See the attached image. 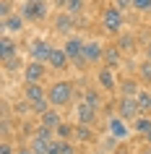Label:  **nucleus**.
<instances>
[{"mask_svg": "<svg viewBox=\"0 0 151 154\" xmlns=\"http://www.w3.org/2000/svg\"><path fill=\"white\" fill-rule=\"evenodd\" d=\"M47 154H60V138H57V136L47 144Z\"/></svg>", "mask_w": 151, "mask_h": 154, "instance_id": "obj_30", "label": "nucleus"}, {"mask_svg": "<svg viewBox=\"0 0 151 154\" xmlns=\"http://www.w3.org/2000/svg\"><path fill=\"white\" fill-rule=\"evenodd\" d=\"M50 68H55V71H68L71 68V57L65 52V47H52V55H50Z\"/></svg>", "mask_w": 151, "mask_h": 154, "instance_id": "obj_10", "label": "nucleus"}, {"mask_svg": "<svg viewBox=\"0 0 151 154\" xmlns=\"http://www.w3.org/2000/svg\"><path fill=\"white\" fill-rule=\"evenodd\" d=\"M133 37H130V34H122V37H120V39H117V47L120 50H133Z\"/></svg>", "mask_w": 151, "mask_h": 154, "instance_id": "obj_28", "label": "nucleus"}, {"mask_svg": "<svg viewBox=\"0 0 151 154\" xmlns=\"http://www.w3.org/2000/svg\"><path fill=\"white\" fill-rule=\"evenodd\" d=\"M141 154H151V144H149V146H146V149H143V152H141Z\"/></svg>", "mask_w": 151, "mask_h": 154, "instance_id": "obj_39", "label": "nucleus"}, {"mask_svg": "<svg viewBox=\"0 0 151 154\" xmlns=\"http://www.w3.org/2000/svg\"><path fill=\"white\" fill-rule=\"evenodd\" d=\"M24 24H26V18L21 13H11L8 18H3V32L5 34H21L24 32Z\"/></svg>", "mask_w": 151, "mask_h": 154, "instance_id": "obj_12", "label": "nucleus"}, {"mask_svg": "<svg viewBox=\"0 0 151 154\" xmlns=\"http://www.w3.org/2000/svg\"><path fill=\"white\" fill-rule=\"evenodd\" d=\"M99 21H102L104 26V32H110V34H120L122 32V11L117 8V5H107V8L102 11V16H99Z\"/></svg>", "mask_w": 151, "mask_h": 154, "instance_id": "obj_3", "label": "nucleus"}, {"mask_svg": "<svg viewBox=\"0 0 151 154\" xmlns=\"http://www.w3.org/2000/svg\"><path fill=\"white\" fill-rule=\"evenodd\" d=\"M55 29H57V32H63V34H68L73 29V13H68V11L60 13V16L55 18Z\"/></svg>", "mask_w": 151, "mask_h": 154, "instance_id": "obj_19", "label": "nucleus"}, {"mask_svg": "<svg viewBox=\"0 0 151 154\" xmlns=\"http://www.w3.org/2000/svg\"><path fill=\"white\" fill-rule=\"evenodd\" d=\"M0 55H3V60H8V57L18 55V47H16V42H13V34H3V42H0Z\"/></svg>", "mask_w": 151, "mask_h": 154, "instance_id": "obj_16", "label": "nucleus"}, {"mask_svg": "<svg viewBox=\"0 0 151 154\" xmlns=\"http://www.w3.org/2000/svg\"><path fill=\"white\" fill-rule=\"evenodd\" d=\"M29 105H32V102H29ZM29 105H18L16 110H18V112H21V115H26V112H29Z\"/></svg>", "mask_w": 151, "mask_h": 154, "instance_id": "obj_36", "label": "nucleus"}, {"mask_svg": "<svg viewBox=\"0 0 151 154\" xmlns=\"http://www.w3.org/2000/svg\"><path fill=\"white\" fill-rule=\"evenodd\" d=\"M55 136L60 138V141H71V136H76V128L68 125V123H60V125L55 128Z\"/></svg>", "mask_w": 151, "mask_h": 154, "instance_id": "obj_21", "label": "nucleus"}, {"mask_svg": "<svg viewBox=\"0 0 151 154\" xmlns=\"http://www.w3.org/2000/svg\"><path fill=\"white\" fill-rule=\"evenodd\" d=\"M65 11L73 13V16H78L81 11H83V0H65Z\"/></svg>", "mask_w": 151, "mask_h": 154, "instance_id": "obj_27", "label": "nucleus"}, {"mask_svg": "<svg viewBox=\"0 0 151 154\" xmlns=\"http://www.w3.org/2000/svg\"><path fill=\"white\" fill-rule=\"evenodd\" d=\"M146 60H151V42L146 45Z\"/></svg>", "mask_w": 151, "mask_h": 154, "instance_id": "obj_37", "label": "nucleus"}, {"mask_svg": "<svg viewBox=\"0 0 151 154\" xmlns=\"http://www.w3.org/2000/svg\"><path fill=\"white\" fill-rule=\"evenodd\" d=\"M13 11H11V0H3V5H0V16L3 18H8Z\"/></svg>", "mask_w": 151, "mask_h": 154, "instance_id": "obj_33", "label": "nucleus"}, {"mask_svg": "<svg viewBox=\"0 0 151 154\" xmlns=\"http://www.w3.org/2000/svg\"><path fill=\"white\" fill-rule=\"evenodd\" d=\"M112 5H117V8L122 11V13H125L128 8H133V0H115V3H112Z\"/></svg>", "mask_w": 151, "mask_h": 154, "instance_id": "obj_31", "label": "nucleus"}, {"mask_svg": "<svg viewBox=\"0 0 151 154\" xmlns=\"http://www.w3.org/2000/svg\"><path fill=\"white\" fill-rule=\"evenodd\" d=\"M13 152H16V149H13L8 141H3V146H0V154H13Z\"/></svg>", "mask_w": 151, "mask_h": 154, "instance_id": "obj_34", "label": "nucleus"}, {"mask_svg": "<svg viewBox=\"0 0 151 154\" xmlns=\"http://www.w3.org/2000/svg\"><path fill=\"white\" fill-rule=\"evenodd\" d=\"M18 13H21L26 21H44L47 13H50V5H47V0H26Z\"/></svg>", "mask_w": 151, "mask_h": 154, "instance_id": "obj_4", "label": "nucleus"}, {"mask_svg": "<svg viewBox=\"0 0 151 154\" xmlns=\"http://www.w3.org/2000/svg\"><path fill=\"white\" fill-rule=\"evenodd\" d=\"M60 154H76V149H73L71 141H60Z\"/></svg>", "mask_w": 151, "mask_h": 154, "instance_id": "obj_32", "label": "nucleus"}, {"mask_svg": "<svg viewBox=\"0 0 151 154\" xmlns=\"http://www.w3.org/2000/svg\"><path fill=\"white\" fill-rule=\"evenodd\" d=\"M135 99H138L141 112H149V110H151V91H149V89H141L138 94H135Z\"/></svg>", "mask_w": 151, "mask_h": 154, "instance_id": "obj_22", "label": "nucleus"}, {"mask_svg": "<svg viewBox=\"0 0 151 154\" xmlns=\"http://www.w3.org/2000/svg\"><path fill=\"white\" fill-rule=\"evenodd\" d=\"M16 154H34L32 146H21V149H16Z\"/></svg>", "mask_w": 151, "mask_h": 154, "instance_id": "obj_35", "label": "nucleus"}, {"mask_svg": "<svg viewBox=\"0 0 151 154\" xmlns=\"http://www.w3.org/2000/svg\"><path fill=\"white\" fill-rule=\"evenodd\" d=\"M96 81L102 86L104 91H115L117 89V79H115V71H112L110 65H102L99 71H96Z\"/></svg>", "mask_w": 151, "mask_h": 154, "instance_id": "obj_9", "label": "nucleus"}, {"mask_svg": "<svg viewBox=\"0 0 151 154\" xmlns=\"http://www.w3.org/2000/svg\"><path fill=\"white\" fill-rule=\"evenodd\" d=\"M29 55L32 60H39V63H50V55H52V45H47L44 39H34L29 45Z\"/></svg>", "mask_w": 151, "mask_h": 154, "instance_id": "obj_8", "label": "nucleus"}, {"mask_svg": "<svg viewBox=\"0 0 151 154\" xmlns=\"http://www.w3.org/2000/svg\"><path fill=\"white\" fill-rule=\"evenodd\" d=\"M76 120H78V123H86V125H91V123L96 120V110L89 105L86 99H81L78 105H76Z\"/></svg>", "mask_w": 151, "mask_h": 154, "instance_id": "obj_11", "label": "nucleus"}, {"mask_svg": "<svg viewBox=\"0 0 151 154\" xmlns=\"http://www.w3.org/2000/svg\"><path fill=\"white\" fill-rule=\"evenodd\" d=\"M107 133H110V136H115L117 141H125V138H130L133 128L128 125L125 118H120V115H112L110 120H107Z\"/></svg>", "mask_w": 151, "mask_h": 154, "instance_id": "obj_5", "label": "nucleus"}, {"mask_svg": "<svg viewBox=\"0 0 151 154\" xmlns=\"http://www.w3.org/2000/svg\"><path fill=\"white\" fill-rule=\"evenodd\" d=\"M83 55H86L89 65H96L104 60V47L99 42H86V47H83Z\"/></svg>", "mask_w": 151, "mask_h": 154, "instance_id": "obj_13", "label": "nucleus"}, {"mask_svg": "<svg viewBox=\"0 0 151 154\" xmlns=\"http://www.w3.org/2000/svg\"><path fill=\"white\" fill-rule=\"evenodd\" d=\"M83 99H86V102H89L91 107H94V110H99V107H102V94H99L96 89H86Z\"/></svg>", "mask_w": 151, "mask_h": 154, "instance_id": "obj_24", "label": "nucleus"}, {"mask_svg": "<svg viewBox=\"0 0 151 154\" xmlns=\"http://www.w3.org/2000/svg\"><path fill=\"white\" fill-rule=\"evenodd\" d=\"M24 97L26 102H42V99H47V89L42 86V84H26L24 86Z\"/></svg>", "mask_w": 151, "mask_h": 154, "instance_id": "obj_14", "label": "nucleus"}, {"mask_svg": "<svg viewBox=\"0 0 151 154\" xmlns=\"http://www.w3.org/2000/svg\"><path fill=\"white\" fill-rule=\"evenodd\" d=\"M76 138H78V141H91V125L78 123V125H76Z\"/></svg>", "mask_w": 151, "mask_h": 154, "instance_id": "obj_25", "label": "nucleus"}, {"mask_svg": "<svg viewBox=\"0 0 151 154\" xmlns=\"http://www.w3.org/2000/svg\"><path fill=\"white\" fill-rule=\"evenodd\" d=\"M73 84L71 81H55L52 86L47 89V99L52 107H65L73 102Z\"/></svg>", "mask_w": 151, "mask_h": 154, "instance_id": "obj_1", "label": "nucleus"}, {"mask_svg": "<svg viewBox=\"0 0 151 154\" xmlns=\"http://www.w3.org/2000/svg\"><path fill=\"white\" fill-rule=\"evenodd\" d=\"M63 47H65V52H68V57H71V65H73V68L83 71V68L89 65L86 55H83V47H86V42L81 39V37H71V39L63 45Z\"/></svg>", "mask_w": 151, "mask_h": 154, "instance_id": "obj_2", "label": "nucleus"}, {"mask_svg": "<svg viewBox=\"0 0 151 154\" xmlns=\"http://www.w3.org/2000/svg\"><path fill=\"white\" fill-rule=\"evenodd\" d=\"M3 65H5V71H8V73H16L18 68H26L24 60H21V55H13V57H8V60H3Z\"/></svg>", "mask_w": 151, "mask_h": 154, "instance_id": "obj_23", "label": "nucleus"}, {"mask_svg": "<svg viewBox=\"0 0 151 154\" xmlns=\"http://www.w3.org/2000/svg\"><path fill=\"white\" fill-rule=\"evenodd\" d=\"M34 154H47V152H39V149H34Z\"/></svg>", "mask_w": 151, "mask_h": 154, "instance_id": "obj_40", "label": "nucleus"}, {"mask_svg": "<svg viewBox=\"0 0 151 154\" xmlns=\"http://www.w3.org/2000/svg\"><path fill=\"white\" fill-rule=\"evenodd\" d=\"M120 63H122V50H120L117 45L104 47V65H110L112 71H115V68H120Z\"/></svg>", "mask_w": 151, "mask_h": 154, "instance_id": "obj_15", "label": "nucleus"}, {"mask_svg": "<svg viewBox=\"0 0 151 154\" xmlns=\"http://www.w3.org/2000/svg\"><path fill=\"white\" fill-rule=\"evenodd\" d=\"M138 79L143 84H151V60H143L141 68H138Z\"/></svg>", "mask_w": 151, "mask_h": 154, "instance_id": "obj_26", "label": "nucleus"}, {"mask_svg": "<svg viewBox=\"0 0 151 154\" xmlns=\"http://www.w3.org/2000/svg\"><path fill=\"white\" fill-rule=\"evenodd\" d=\"M117 89L122 91V97H135V94H138V91L143 89L141 84L135 81V79H122V81L117 84Z\"/></svg>", "mask_w": 151, "mask_h": 154, "instance_id": "obj_17", "label": "nucleus"}, {"mask_svg": "<svg viewBox=\"0 0 151 154\" xmlns=\"http://www.w3.org/2000/svg\"><path fill=\"white\" fill-rule=\"evenodd\" d=\"M39 120H42V125H47V128H52V131H55L57 125L63 123V118H60V112H57V110H52V107H50V110H47L44 115H39Z\"/></svg>", "mask_w": 151, "mask_h": 154, "instance_id": "obj_18", "label": "nucleus"}, {"mask_svg": "<svg viewBox=\"0 0 151 154\" xmlns=\"http://www.w3.org/2000/svg\"><path fill=\"white\" fill-rule=\"evenodd\" d=\"M44 65H47V63H39V60L26 63V68H24V81H26V84H42L44 73H47Z\"/></svg>", "mask_w": 151, "mask_h": 154, "instance_id": "obj_7", "label": "nucleus"}, {"mask_svg": "<svg viewBox=\"0 0 151 154\" xmlns=\"http://www.w3.org/2000/svg\"><path fill=\"white\" fill-rule=\"evenodd\" d=\"M117 115L125 118V120H135L141 115V107H138V99L135 97H122L117 102Z\"/></svg>", "mask_w": 151, "mask_h": 154, "instance_id": "obj_6", "label": "nucleus"}, {"mask_svg": "<svg viewBox=\"0 0 151 154\" xmlns=\"http://www.w3.org/2000/svg\"><path fill=\"white\" fill-rule=\"evenodd\" d=\"M133 131H135V133H141V136H146V133L151 131V118H146V115H138V118L133 120Z\"/></svg>", "mask_w": 151, "mask_h": 154, "instance_id": "obj_20", "label": "nucleus"}, {"mask_svg": "<svg viewBox=\"0 0 151 154\" xmlns=\"http://www.w3.org/2000/svg\"><path fill=\"white\" fill-rule=\"evenodd\" d=\"M89 154H107V152H89Z\"/></svg>", "mask_w": 151, "mask_h": 154, "instance_id": "obj_41", "label": "nucleus"}, {"mask_svg": "<svg viewBox=\"0 0 151 154\" xmlns=\"http://www.w3.org/2000/svg\"><path fill=\"white\" fill-rule=\"evenodd\" d=\"M133 8L141 11V13H149L151 11V0H133Z\"/></svg>", "mask_w": 151, "mask_h": 154, "instance_id": "obj_29", "label": "nucleus"}, {"mask_svg": "<svg viewBox=\"0 0 151 154\" xmlns=\"http://www.w3.org/2000/svg\"><path fill=\"white\" fill-rule=\"evenodd\" d=\"M143 138H146V144H151V131H149V133H146Z\"/></svg>", "mask_w": 151, "mask_h": 154, "instance_id": "obj_38", "label": "nucleus"}]
</instances>
